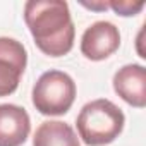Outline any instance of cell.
Wrapping results in <instances>:
<instances>
[{
    "instance_id": "obj_1",
    "label": "cell",
    "mask_w": 146,
    "mask_h": 146,
    "mask_svg": "<svg viewBox=\"0 0 146 146\" xmlns=\"http://www.w3.org/2000/svg\"><path fill=\"white\" fill-rule=\"evenodd\" d=\"M24 21L36 46L45 55L62 57L74 46L76 28L67 2L29 0L24 5Z\"/></svg>"
},
{
    "instance_id": "obj_2",
    "label": "cell",
    "mask_w": 146,
    "mask_h": 146,
    "mask_svg": "<svg viewBox=\"0 0 146 146\" xmlns=\"http://www.w3.org/2000/svg\"><path fill=\"white\" fill-rule=\"evenodd\" d=\"M124 124V112L107 98H98L86 103L76 120L79 137L88 146L110 144L119 137Z\"/></svg>"
},
{
    "instance_id": "obj_3",
    "label": "cell",
    "mask_w": 146,
    "mask_h": 146,
    "mask_svg": "<svg viewBox=\"0 0 146 146\" xmlns=\"http://www.w3.org/2000/svg\"><path fill=\"white\" fill-rule=\"evenodd\" d=\"M76 100V83L67 72L46 70L33 88V105L43 115H64Z\"/></svg>"
},
{
    "instance_id": "obj_4",
    "label": "cell",
    "mask_w": 146,
    "mask_h": 146,
    "mask_svg": "<svg viewBox=\"0 0 146 146\" xmlns=\"http://www.w3.org/2000/svg\"><path fill=\"white\" fill-rule=\"evenodd\" d=\"M28 64L24 45L14 38L0 36V96L12 95Z\"/></svg>"
},
{
    "instance_id": "obj_5",
    "label": "cell",
    "mask_w": 146,
    "mask_h": 146,
    "mask_svg": "<svg viewBox=\"0 0 146 146\" xmlns=\"http://www.w3.org/2000/svg\"><path fill=\"white\" fill-rule=\"evenodd\" d=\"M120 46L119 28L108 21L91 24L81 38V53L90 60H105Z\"/></svg>"
},
{
    "instance_id": "obj_6",
    "label": "cell",
    "mask_w": 146,
    "mask_h": 146,
    "mask_svg": "<svg viewBox=\"0 0 146 146\" xmlns=\"http://www.w3.org/2000/svg\"><path fill=\"white\" fill-rule=\"evenodd\" d=\"M115 93L136 108L146 107V69L139 64H129L113 76Z\"/></svg>"
},
{
    "instance_id": "obj_7",
    "label": "cell",
    "mask_w": 146,
    "mask_h": 146,
    "mask_svg": "<svg viewBox=\"0 0 146 146\" xmlns=\"http://www.w3.org/2000/svg\"><path fill=\"white\" fill-rule=\"evenodd\" d=\"M31 131L28 112L12 103L0 105V146H21Z\"/></svg>"
},
{
    "instance_id": "obj_8",
    "label": "cell",
    "mask_w": 146,
    "mask_h": 146,
    "mask_svg": "<svg viewBox=\"0 0 146 146\" xmlns=\"http://www.w3.org/2000/svg\"><path fill=\"white\" fill-rule=\"evenodd\" d=\"M33 146H81L79 139L69 124L60 120L43 122L33 137Z\"/></svg>"
},
{
    "instance_id": "obj_9",
    "label": "cell",
    "mask_w": 146,
    "mask_h": 146,
    "mask_svg": "<svg viewBox=\"0 0 146 146\" xmlns=\"http://www.w3.org/2000/svg\"><path fill=\"white\" fill-rule=\"evenodd\" d=\"M107 5L117 14V16H136L143 11L144 2H131V0H112V2H107Z\"/></svg>"
},
{
    "instance_id": "obj_10",
    "label": "cell",
    "mask_w": 146,
    "mask_h": 146,
    "mask_svg": "<svg viewBox=\"0 0 146 146\" xmlns=\"http://www.w3.org/2000/svg\"><path fill=\"white\" fill-rule=\"evenodd\" d=\"M83 5L84 7H88V9H91V11H107L108 9V5H107V2H100V4H88V2H83Z\"/></svg>"
}]
</instances>
